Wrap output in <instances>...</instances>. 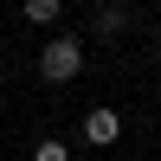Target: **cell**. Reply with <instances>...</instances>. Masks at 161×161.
<instances>
[{"instance_id":"6da1fadb","label":"cell","mask_w":161,"mask_h":161,"mask_svg":"<svg viewBox=\"0 0 161 161\" xmlns=\"http://www.w3.org/2000/svg\"><path fill=\"white\" fill-rule=\"evenodd\" d=\"M39 77H45V84L84 77V45H77V32H52L45 45H39Z\"/></svg>"},{"instance_id":"7a4b0ae2","label":"cell","mask_w":161,"mask_h":161,"mask_svg":"<svg viewBox=\"0 0 161 161\" xmlns=\"http://www.w3.org/2000/svg\"><path fill=\"white\" fill-rule=\"evenodd\" d=\"M77 136H84V148H110V142L123 136V116H116L110 103H97V110H84V129H77Z\"/></svg>"},{"instance_id":"3957f363","label":"cell","mask_w":161,"mask_h":161,"mask_svg":"<svg viewBox=\"0 0 161 161\" xmlns=\"http://www.w3.org/2000/svg\"><path fill=\"white\" fill-rule=\"evenodd\" d=\"M90 26H97V39H116V32L129 26V7H123V0H103V7H97V19H90Z\"/></svg>"},{"instance_id":"277c9868","label":"cell","mask_w":161,"mask_h":161,"mask_svg":"<svg viewBox=\"0 0 161 161\" xmlns=\"http://www.w3.org/2000/svg\"><path fill=\"white\" fill-rule=\"evenodd\" d=\"M19 13H26V26H58L64 0H19Z\"/></svg>"},{"instance_id":"5b68a950","label":"cell","mask_w":161,"mask_h":161,"mask_svg":"<svg viewBox=\"0 0 161 161\" xmlns=\"http://www.w3.org/2000/svg\"><path fill=\"white\" fill-rule=\"evenodd\" d=\"M32 161H77V155H71V142L45 136V142H32Z\"/></svg>"},{"instance_id":"8992f818","label":"cell","mask_w":161,"mask_h":161,"mask_svg":"<svg viewBox=\"0 0 161 161\" xmlns=\"http://www.w3.org/2000/svg\"><path fill=\"white\" fill-rule=\"evenodd\" d=\"M77 161H97V155H77Z\"/></svg>"}]
</instances>
